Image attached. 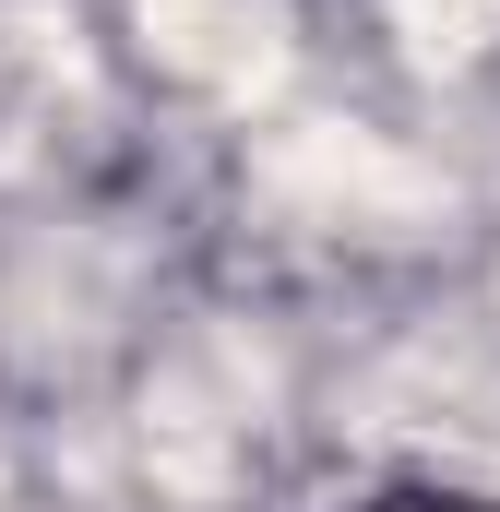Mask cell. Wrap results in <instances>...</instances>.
Returning <instances> with one entry per match:
<instances>
[{"instance_id":"cell-1","label":"cell","mask_w":500,"mask_h":512,"mask_svg":"<svg viewBox=\"0 0 500 512\" xmlns=\"http://www.w3.org/2000/svg\"><path fill=\"white\" fill-rule=\"evenodd\" d=\"M358 512H500V489H465V477H381Z\"/></svg>"}]
</instances>
